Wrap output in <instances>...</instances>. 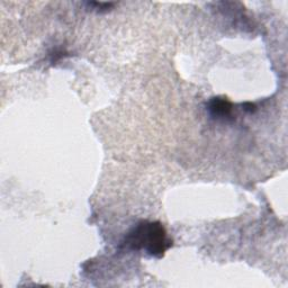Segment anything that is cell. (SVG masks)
Wrapping results in <instances>:
<instances>
[{
  "label": "cell",
  "mask_w": 288,
  "mask_h": 288,
  "mask_svg": "<svg viewBox=\"0 0 288 288\" xmlns=\"http://www.w3.org/2000/svg\"><path fill=\"white\" fill-rule=\"evenodd\" d=\"M122 245L127 250L144 251L154 258H162L172 247L165 226L160 222H141L126 234Z\"/></svg>",
  "instance_id": "cell-1"
},
{
  "label": "cell",
  "mask_w": 288,
  "mask_h": 288,
  "mask_svg": "<svg viewBox=\"0 0 288 288\" xmlns=\"http://www.w3.org/2000/svg\"><path fill=\"white\" fill-rule=\"evenodd\" d=\"M115 5L114 2H89V6L94 7V9H97L98 12H107Z\"/></svg>",
  "instance_id": "cell-3"
},
{
  "label": "cell",
  "mask_w": 288,
  "mask_h": 288,
  "mask_svg": "<svg viewBox=\"0 0 288 288\" xmlns=\"http://www.w3.org/2000/svg\"><path fill=\"white\" fill-rule=\"evenodd\" d=\"M242 107L245 112L248 113H254L255 112V106L254 104H251V102H244L242 105Z\"/></svg>",
  "instance_id": "cell-4"
},
{
  "label": "cell",
  "mask_w": 288,
  "mask_h": 288,
  "mask_svg": "<svg viewBox=\"0 0 288 288\" xmlns=\"http://www.w3.org/2000/svg\"><path fill=\"white\" fill-rule=\"evenodd\" d=\"M207 109L212 117L216 119H226L232 115L233 106L226 98L215 97L208 102Z\"/></svg>",
  "instance_id": "cell-2"
}]
</instances>
